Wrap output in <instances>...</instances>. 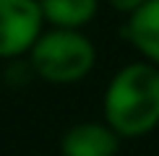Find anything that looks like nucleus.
<instances>
[{
  "label": "nucleus",
  "mask_w": 159,
  "mask_h": 156,
  "mask_svg": "<svg viewBox=\"0 0 159 156\" xmlns=\"http://www.w3.org/2000/svg\"><path fill=\"white\" fill-rule=\"evenodd\" d=\"M104 122L120 138H143L159 128V65L128 63L110 78L102 96Z\"/></svg>",
  "instance_id": "f257e3e1"
},
{
  "label": "nucleus",
  "mask_w": 159,
  "mask_h": 156,
  "mask_svg": "<svg viewBox=\"0 0 159 156\" xmlns=\"http://www.w3.org/2000/svg\"><path fill=\"white\" fill-rule=\"evenodd\" d=\"M29 65L37 78L55 86L78 83L94 70L97 47L84 29H57L44 26L34 47L29 50Z\"/></svg>",
  "instance_id": "f03ea898"
},
{
  "label": "nucleus",
  "mask_w": 159,
  "mask_h": 156,
  "mask_svg": "<svg viewBox=\"0 0 159 156\" xmlns=\"http://www.w3.org/2000/svg\"><path fill=\"white\" fill-rule=\"evenodd\" d=\"M44 26L39 0H0V60L29 55Z\"/></svg>",
  "instance_id": "7ed1b4c3"
},
{
  "label": "nucleus",
  "mask_w": 159,
  "mask_h": 156,
  "mask_svg": "<svg viewBox=\"0 0 159 156\" xmlns=\"http://www.w3.org/2000/svg\"><path fill=\"white\" fill-rule=\"evenodd\" d=\"M120 148V135L107 122H76L63 133V156H115Z\"/></svg>",
  "instance_id": "20e7f679"
},
{
  "label": "nucleus",
  "mask_w": 159,
  "mask_h": 156,
  "mask_svg": "<svg viewBox=\"0 0 159 156\" xmlns=\"http://www.w3.org/2000/svg\"><path fill=\"white\" fill-rule=\"evenodd\" d=\"M120 34L143 60L159 65V0H146L128 13Z\"/></svg>",
  "instance_id": "39448f33"
},
{
  "label": "nucleus",
  "mask_w": 159,
  "mask_h": 156,
  "mask_svg": "<svg viewBox=\"0 0 159 156\" xmlns=\"http://www.w3.org/2000/svg\"><path fill=\"white\" fill-rule=\"evenodd\" d=\"M47 26L84 29L97 18L102 0H39Z\"/></svg>",
  "instance_id": "423d86ee"
},
{
  "label": "nucleus",
  "mask_w": 159,
  "mask_h": 156,
  "mask_svg": "<svg viewBox=\"0 0 159 156\" xmlns=\"http://www.w3.org/2000/svg\"><path fill=\"white\" fill-rule=\"evenodd\" d=\"M146 0H107V5L112 11H117V13H123V16H128V13H133L138 5H143Z\"/></svg>",
  "instance_id": "0eeeda50"
}]
</instances>
